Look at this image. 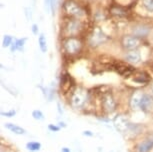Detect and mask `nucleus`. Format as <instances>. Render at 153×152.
<instances>
[{
  "mask_svg": "<svg viewBox=\"0 0 153 152\" xmlns=\"http://www.w3.org/2000/svg\"><path fill=\"white\" fill-rule=\"evenodd\" d=\"M101 104L102 107L107 113H112L116 109V101H115L114 97L110 93H104L101 98Z\"/></svg>",
  "mask_w": 153,
  "mask_h": 152,
  "instance_id": "0eeeda50",
  "label": "nucleus"
},
{
  "mask_svg": "<svg viewBox=\"0 0 153 152\" xmlns=\"http://www.w3.org/2000/svg\"><path fill=\"white\" fill-rule=\"evenodd\" d=\"M32 117L35 120H38V121H40V120H44V118H45L44 114H43L42 111L39 109H35L32 111Z\"/></svg>",
  "mask_w": 153,
  "mask_h": 152,
  "instance_id": "5701e85b",
  "label": "nucleus"
},
{
  "mask_svg": "<svg viewBox=\"0 0 153 152\" xmlns=\"http://www.w3.org/2000/svg\"><path fill=\"white\" fill-rule=\"evenodd\" d=\"M25 16H26V18H27L28 21L32 19V9H31L30 7H26V8H25Z\"/></svg>",
  "mask_w": 153,
  "mask_h": 152,
  "instance_id": "a878e982",
  "label": "nucleus"
},
{
  "mask_svg": "<svg viewBox=\"0 0 153 152\" xmlns=\"http://www.w3.org/2000/svg\"><path fill=\"white\" fill-rule=\"evenodd\" d=\"M114 126L119 132H124V131L127 129V127L129 126V123L125 117L118 116L114 121Z\"/></svg>",
  "mask_w": 153,
  "mask_h": 152,
  "instance_id": "4468645a",
  "label": "nucleus"
},
{
  "mask_svg": "<svg viewBox=\"0 0 153 152\" xmlns=\"http://www.w3.org/2000/svg\"><path fill=\"white\" fill-rule=\"evenodd\" d=\"M16 114V111L15 110H10V111H6V112H4V111H1V115L2 116H5V117H13L14 115Z\"/></svg>",
  "mask_w": 153,
  "mask_h": 152,
  "instance_id": "393cba45",
  "label": "nucleus"
},
{
  "mask_svg": "<svg viewBox=\"0 0 153 152\" xmlns=\"http://www.w3.org/2000/svg\"><path fill=\"white\" fill-rule=\"evenodd\" d=\"M38 44H39L40 50H41L43 53H45L46 51H47V40H46V37H45V35L43 33L39 34Z\"/></svg>",
  "mask_w": 153,
  "mask_h": 152,
  "instance_id": "a211bd4d",
  "label": "nucleus"
},
{
  "mask_svg": "<svg viewBox=\"0 0 153 152\" xmlns=\"http://www.w3.org/2000/svg\"><path fill=\"white\" fill-rule=\"evenodd\" d=\"M63 50L68 55H76L82 49V40L77 36L66 37L62 43Z\"/></svg>",
  "mask_w": 153,
  "mask_h": 152,
  "instance_id": "f03ea898",
  "label": "nucleus"
},
{
  "mask_svg": "<svg viewBox=\"0 0 153 152\" xmlns=\"http://www.w3.org/2000/svg\"><path fill=\"white\" fill-rule=\"evenodd\" d=\"M57 0H44V7L47 13L54 15L55 13V7H56Z\"/></svg>",
  "mask_w": 153,
  "mask_h": 152,
  "instance_id": "f3484780",
  "label": "nucleus"
},
{
  "mask_svg": "<svg viewBox=\"0 0 153 152\" xmlns=\"http://www.w3.org/2000/svg\"><path fill=\"white\" fill-rule=\"evenodd\" d=\"M87 98H88L87 91L81 87H78L72 92V95L70 98L71 105L73 106L74 108H76V109L82 108L83 106L85 105L86 101H87Z\"/></svg>",
  "mask_w": 153,
  "mask_h": 152,
  "instance_id": "39448f33",
  "label": "nucleus"
},
{
  "mask_svg": "<svg viewBox=\"0 0 153 152\" xmlns=\"http://www.w3.org/2000/svg\"><path fill=\"white\" fill-rule=\"evenodd\" d=\"M114 68L117 71V73H119L123 77H128L135 72L134 68L127 63H118V64L114 65Z\"/></svg>",
  "mask_w": 153,
  "mask_h": 152,
  "instance_id": "1a4fd4ad",
  "label": "nucleus"
},
{
  "mask_svg": "<svg viewBox=\"0 0 153 152\" xmlns=\"http://www.w3.org/2000/svg\"><path fill=\"white\" fill-rule=\"evenodd\" d=\"M5 128L8 129L10 132L16 134V135H23V134L26 133V130L24 128H22L19 125L14 124V123H10V122L5 123Z\"/></svg>",
  "mask_w": 153,
  "mask_h": 152,
  "instance_id": "2eb2a0df",
  "label": "nucleus"
},
{
  "mask_svg": "<svg viewBox=\"0 0 153 152\" xmlns=\"http://www.w3.org/2000/svg\"><path fill=\"white\" fill-rule=\"evenodd\" d=\"M83 135H85V136H93V133L91 132V131H89V130H86L83 132Z\"/></svg>",
  "mask_w": 153,
  "mask_h": 152,
  "instance_id": "c85d7f7f",
  "label": "nucleus"
},
{
  "mask_svg": "<svg viewBox=\"0 0 153 152\" xmlns=\"http://www.w3.org/2000/svg\"><path fill=\"white\" fill-rule=\"evenodd\" d=\"M143 92L141 91H136L131 95L130 100H129V104H130V107L132 109H137L140 106V102H141V98L143 96Z\"/></svg>",
  "mask_w": 153,
  "mask_h": 152,
  "instance_id": "ddd939ff",
  "label": "nucleus"
},
{
  "mask_svg": "<svg viewBox=\"0 0 153 152\" xmlns=\"http://www.w3.org/2000/svg\"><path fill=\"white\" fill-rule=\"evenodd\" d=\"M153 106V97L149 94H143L142 98H141V102H140V106L139 108L144 112H147L152 108Z\"/></svg>",
  "mask_w": 153,
  "mask_h": 152,
  "instance_id": "9b49d317",
  "label": "nucleus"
},
{
  "mask_svg": "<svg viewBox=\"0 0 153 152\" xmlns=\"http://www.w3.org/2000/svg\"><path fill=\"white\" fill-rule=\"evenodd\" d=\"M31 30H32V33L34 34V35H38L39 28H38V25L37 24H32V26H31Z\"/></svg>",
  "mask_w": 153,
  "mask_h": 152,
  "instance_id": "cd10ccee",
  "label": "nucleus"
},
{
  "mask_svg": "<svg viewBox=\"0 0 153 152\" xmlns=\"http://www.w3.org/2000/svg\"><path fill=\"white\" fill-rule=\"evenodd\" d=\"M63 11L67 17L80 19L82 16L85 15V10L78 2L75 0H66L63 3Z\"/></svg>",
  "mask_w": 153,
  "mask_h": 152,
  "instance_id": "20e7f679",
  "label": "nucleus"
},
{
  "mask_svg": "<svg viewBox=\"0 0 153 152\" xmlns=\"http://www.w3.org/2000/svg\"><path fill=\"white\" fill-rule=\"evenodd\" d=\"M83 30V23L78 18L68 17L63 25V33L65 37L78 36V34Z\"/></svg>",
  "mask_w": 153,
  "mask_h": 152,
  "instance_id": "f257e3e1",
  "label": "nucleus"
},
{
  "mask_svg": "<svg viewBox=\"0 0 153 152\" xmlns=\"http://www.w3.org/2000/svg\"><path fill=\"white\" fill-rule=\"evenodd\" d=\"M14 39L11 35H4L3 39H2V46L3 47H10L12 45Z\"/></svg>",
  "mask_w": 153,
  "mask_h": 152,
  "instance_id": "4be33fe9",
  "label": "nucleus"
},
{
  "mask_svg": "<svg viewBox=\"0 0 153 152\" xmlns=\"http://www.w3.org/2000/svg\"><path fill=\"white\" fill-rule=\"evenodd\" d=\"M108 40V35L100 27H93L88 34V45L92 48H97L103 45Z\"/></svg>",
  "mask_w": 153,
  "mask_h": 152,
  "instance_id": "7ed1b4c3",
  "label": "nucleus"
},
{
  "mask_svg": "<svg viewBox=\"0 0 153 152\" xmlns=\"http://www.w3.org/2000/svg\"><path fill=\"white\" fill-rule=\"evenodd\" d=\"M61 152H71V151L68 147H63L61 148Z\"/></svg>",
  "mask_w": 153,
  "mask_h": 152,
  "instance_id": "c756f323",
  "label": "nucleus"
},
{
  "mask_svg": "<svg viewBox=\"0 0 153 152\" xmlns=\"http://www.w3.org/2000/svg\"><path fill=\"white\" fill-rule=\"evenodd\" d=\"M121 46L126 51L137 50V48L141 45V39L134 35H124L120 41Z\"/></svg>",
  "mask_w": 153,
  "mask_h": 152,
  "instance_id": "423d86ee",
  "label": "nucleus"
},
{
  "mask_svg": "<svg viewBox=\"0 0 153 152\" xmlns=\"http://www.w3.org/2000/svg\"><path fill=\"white\" fill-rule=\"evenodd\" d=\"M140 4L145 11L153 13V0H140Z\"/></svg>",
  "mask_w": 153,
  "mask_h": 152,
  "instance_id": "6ab92c4d",
  "label": "nucleus"
},
{
  "mask_svg": "<svg viewBox=\"0 0 153 152\" xmlns=\"http://www.w3.org/2000/svg\"><path fill=\"white\" fill-rule=\"evenodd\" d=\"M26 148L29 151H39L41 149V143L37 141H30L26 143Z\"/></svg>",
  "mask_w": 153,
  "mask_h": 152,
  "instance_id": "aec40b11",
  "label": "nucleus"
},
{
  "mask_svg": "<svg viewBox=\"0 0 153 152\" xmlns=\"http://www.w3.org/2000/svg\"><path fill=\"white\" fill-rule=\"evenodd\" d=\"M133 80L138 83H146L149 81V77L146 73L142 72V73H139V74H137V75H135Z\"/></svg>",
  "mask_w": 153,
  "mask_h": 152,
  "instance_id": "412c9836",
  "label": "nucleus"
},
{
  "mask_svg": "<svg viewBox=\"0 0 153 152\" xmlns=\"http://www.w3.org/2000/svg\"><path fill=\"white\" fill-rule=\"evenodd\" d=\"M150 28L149 25L147 24H144V23H139V24H136L132 27L131 29V33L132 35L138 37V38H144V37H147L150 34Z\"/></svg>",
  "mask_w": 153,
  "mask_h": 152,
  "instance_id": "6e6552de",
  "label": "nucleus"
},
{
  "mask_svg": "<svg viewBox=\"0 0 153 152\" xmlns=\"http://www.w3.org/2000/svg\"><path fill=\"white\" fill-rule=\"evenodd\" d=\"M27 38H19V39H14L12 45L10 46L11 52H15V51H22L23 48L25 46Z\"/></svg>",
  "mask_w": 153,
  "mask_h": 152,
  "instance_id": "dca6fc26",
  "label": "nucleus"
},
{
  "mask_svg": "<svg viewBox=\"0 0 153 152\" xmlns=\"http://www.w3.org/2000/svg\"><path fill=\"white\" fill-rule=\"evenodd\" d=\"M48 129L50 131H52V132H58V131L61 129V127L56 124H49L48 125Z\"/></svg>",
  "mask_w": 153,
  "mask_h": 152,
  "instance_id": "bb28decb",
  "label": "nucleus"
},
{
  "mask_svg": "<svg viewBox=\"0 0 153 152\" xmlns=\"http://www.w3.org/2000/svg\"><path fill=\"white\" fill-rule=\"evenodd\" d=\"M124 60H125L127 63H130V64L135 65V64L140 63L141 55L137 50L128 51V52H126L125 55H124Z\"/></svg>",
  "mask_w": 153,
  "mask_h": 152,
  "instance_id": "9d476101",
  "label": "nucleus"
},
{
  "mask_svg": "<svg viewBox=\"0 0 153 152\" xmlns=\"http://www.w3.org/2000/svg\"><path fill=\"white\" fill-rule=\"evenodd\" d=\"M111 11H112V13H113L114 15H117V16H119V17L126 15V11L124 10V9H122L121 7H114Z\"/></svg>",
  "mask_w": 153,
  "mask_h": 152,
  "instance_id": "b1692460",
  "label": "nucleus"
},
{
  "mask_svg": "<svg viewBox=\"0 0 153 152\" xmlns=\"http://www.w3.org/2000/svg\"><path fill=\"white\" fill-rule=\"evenodd\" d=\"M153 149V138L144 139L136 146L137 152H150Z\"/></svg>",
  "mask_w": 153,
  "mask_h": 152,
  "instance_id": "f8f14e48",
  "label": "nucleus"
}]
</instances>
